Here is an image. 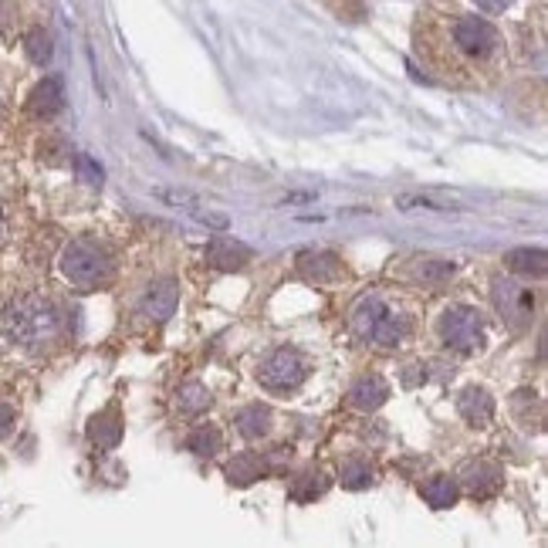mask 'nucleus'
<instances>
[{"mask_svg":"<svg viewBox=\"0 0 548 548\" xmlns=\"http://www.w3.org/2000/svg\"><path fill=\"white\" fill-rule=\"evenodd\" d=\"M413 55L444 85L488 88L508 72V38L488 17L427 7L413 24Z\"/></svg>","mask_w":548,"mask_h":548,"instance_id":"nucleus-1","label":"nucleus"},{"mask_svg":"<svg viewBox=\"0 0 548 548\" xmlns=\"http://www.w3.org/2000/svg\"><path fill=\"white\" fill-rule=\"evenodd\" d=\"M349 329L376 352H403L420 339V308L403 291H373L352 305Z\"/></svg>","mask_w":548,"mask_h":548,"instance_id":"nucleus-2","label":"nucleus"},{"mask_svg":"<svg viewBox=\"0 0 548 548\" xmlns=\"http://www.w3.org/2000/svg\"><path fill=\"white\" fill-rule=\"evenodd\" d=\"M65 335V312L44 291H24L0 315V339L24 356H41Z\"/></svg>","mask_w":548,"mask_h":548,"instance_id":"nucleus-3","label":"nucleus"},{"mask_svg":"<svg viewBox=\"0 0 548 548\" xmlns=\"http://www.w3.org/2000/svg\"><path fill=\"white\" fill-rule=\"evenodd\" d=\"M61 278L78 291H95L109 285L112 274H116V258L102 241L95 237H75L72 244L61 251Z\"/></svg>","mask_w":548,"mask_h":548,"instance_id":"nucleus-4","label":"nucleus"},{"mask_svg":"<svg viewBox=\"0 0 548 548\" xmlns=\"http://www.w3.org/2000/svg\"><path fill=\"white\" fill-rule=\"evenodd\" d=\"M437 339L457 356H477L488 346V322L474 305H447L437 315Z\"/></svg>","mask_w":548,"mask_h":548,"instance_id":"nucleus-5","label":"nucleus"},{"mask_svg":"<svg viewBox=\"0 0 548 548\" xmlns=\"http://www.w3.org/2000/svg\"><path fill=\"white\" fill-rule=\"evenodd\" d=\"M312 376V359L295 346H281L258 362V383L268 393H295Z\"/></svg>","mask_w":548,"mask_h":548,"instance_id":"nucleus-6","label":"nucleus"},{"mask_svg":"<svg viewBox=\"0 0 548 548\" xmlns=\"http://www.w3.org/2000/svg\"><path fill=\"white\" fill-rule=\"evenodd\" d=\"M494 305L511 325H528L535 312V295L518 281H494Z\"/></svg>","mask_w":548,"mask_h":548,"instance_id":"nucleus-7","label":"nucleus"},{"mask_svg":"<svg viewBox=\"0 0 548 548\" xmlns=\"http://www.w3.org/2000/svg\"><path fill=\"white\" fill-rule=\"evenodd\" d=\"M386 400H390V383H386L383 376H376V373L359 376L356 383H352V390H349V406L352 410H359V413H373Z\"/></svg>","mask_w":548,"mask_h":548,"instance_id":"nucleus-8","label":"nucleus"},{"mask_svg":"<svg viewBox=\"0 0 548 548\" xmlns=\"http://www.w3.org/2000/svg\"><path fill=\"white\" fill-rule=\"evenodd\" d=\"M65 109V88H61V78H44V82L34 85L28 112L34 119H55L58 112Z\"/></svg>","mask_w":548,"mask_h":548,"instance_id":"nucleus-9","label":"nucleus"},{"mask_svg":"<svg viewBox=\"0 0 548 548\" xmlns=\"http://www.w3.org/2000/svg\"><path fill=\"white\" fill-rule=\"evenodd\" d=\"M457 413H461L471 427H488L494 420V400L481 386H467V390H461V396H457Z\"/></svg>","mask_w":548,"mask_h":548,"instance_id":"nucleus-10","label":"nucleus"},{"mask_svg":"<svg viewBox=\"0 0 548 548\" xmlns=\"http://www.w3.org/2000/svg\"><path fill=\"white\" fill-rule=\"evenodd\" d=\"M457 481L454 477H447V474H433L427 477V481L420 484V498L427 501L430 508H450V505H457Z\"/></svg>","mask_w":548,"mask_h":548,"instance_id":"nucleus-11","label":"nucleus"},{"mask_svg":"<svg viewBox=\"0 0 548 548\" xmlns=\"http://www.w3.org/2000/svg\"><path fill=\"white\" fill-rule=\"evenodd\" d=\"M88 437H92V444L99 447H116L119 437H122V417H119V406H109V410H102L99 417L92 420V427H88Z\"/></svg>","mask_w":548,"mask_h":548,"instance_id":"nucleus-12","label":"nucleus"},{"mask_svg":"<svg viewBox=\"0 0 548 548\" xmlns=\"http://www.w3.org/2000/svg\"><path fill=\"white\" fill-rule=\"evenodd\" d=\"M464 484H467V491L474 494V498H488V494H494L501 488V467H494V464H471L464 471Z\"/></svg>","mask_w":548,"mask_h":548,"instance_id":"nucleus-13","label":"nucleus"},{"mask_svg":"<svg viewBox=\"0 0 548 548\" xmlns=\"http://www.w3.org/2000/svg\"><path fill=\"white\" fill-rule=\"evenodd\" d=\"M207 261L214 268H224V271H234V268H244L251 261V251L244 244H234V241H214L207 247Z\"/></svg>","mask_w":548,"mask_h":548,"instance_id":"nucleus-14","label":"nucleus"},{"mask_svg":"<svg viewBox=\"0 0 548 548\" xmlns=\"http://www.w3.org/2000/svg\"><path fill=\"white\" fill-rule=\"evenodd\" d=\"M187 447L200 457H217L224 450V430L217 423H200L197 430H190Z\"/></svg>","mask_w":548,"mask_h":548,"instance_id":"nucleus-15","label":"nucleus"},{"mask_svg":"<svg viewBox=\"0 0 548 548\" xmlns=\"http://www.w3.org/2000/svg\"><path fill=\"white\" fill-rule=\"evenodd\" d=\"M302 271L308 281H318V285H325V281H335L339 274H346V268L339 264V258H332V254H302Z\"/></svg>","mask_w":548,"mask_h":548,"instance_id":"nucleus-16","label":"nucleus"},{"mask_svg":"<svg viewBox=\"0 0 548 548\" xmlns=\"http://www.w3.org/2000/svg\"><path fill=\"white\" fill-rule=\"evenodd\" d=\"M237 430H241L247 440H261L264 433L271 430V410H264V406H247V410L237 413Z\"/></svg>","mask_w":548,"mask_h":548,"instance_id":"nucleus-17","label":"nucleus"},{"mask_svg":"<svg viewBox=\"0 0 548 548\" xmlns=\"http://www.w3.org/2000/svg\"><path fill=\"white\" fill-rule=\"evenodd\" d=\"M508 268L525 274V278H545V251H532V247L511 251L508 254Z\"/></svg>","mask_w":548,"mask_h":548,"instance_id":"nucleus-18","label":"nucleus"},{"mask_svg":"<svg viewBox=\"0 0 548 548\" xmlns=\"http://www.w3.org/2000/svg\"><path fill=\"white\" fill-rule=\"evenodd\" d=\"M210 406V393L207 386L200 383H187L180 393H176V410L183 413V417H197V413H203Z\"/></svg>","mask_w":548,"mask_h":548,"instance_id":"nucleus-19","label":"nucleus"},{"mask_svg":"<svg viewBox=\"0 0 548 548\" xmlns=\"http://www.w3.org/2000/svg\"><path fill=\"white\" fill-rule=\"evenodd\" d=\"M339 481H342V488H352V491L369 488V484H373V467H369V461L349 457V461L339 467Z\"/></svg>","mask_w":548,"mask_h":548,"instance_id":"nucleus-20","label":"nucleus"},{"mask_svg":"<svg viewBox=\"0 0 548 548\" xmlns=\"http://www.w3.org/2000/svg\"><path fill=\"white\" fill-rule=\"evenodd\" d=\"M173 308H176V288H173V285L156 288L153 295L146 298V312H149V315H156V318L173 315Z\"/></svg>","mask_w":548,"mask_h":548,"instance_id":"nucleus-21","label":"nucleus"},{"mask_svg":"<svg viewBox=\"0 0 548 548\" xmlns=\"http://www.w3.org/2000/svg\"><path fill=\"white\" fill-rule=\"evenodd\" d=\"M28 58L34 65H48L51 61V38L41 28L28 34Z\"/></svg>","mask_w":548,"mask_h":548,"instance_id":"nucleus-22","label":"nucleus"},{"mask_svg":"<svg viewBox=\"0 0 548 548\" xmlns=\"http://www.w3.org/2000/svg\"><path fill=\"white\" fill-rule=\"evenodd\" d=\"M227 474H231V481L247 484V481H254V477H261V467L254 464V457H237Z\"/></svg>","mask_w":548,"mask_h":548,"instance_id":"nucleus-23","label":"nucleus"},{"mask_svg":"<svg viewBox=\"0 0 548 548\" xmlns=\"http://www.w3.org/2000/svg\"><path fill=\"white\" fill-rule=\"evenodd\" d=\"M471 4L484 14H508L511 7H518V0H471Z\"/></svg>","mask_w":548,"mask_h":548,"instance_id":"nucleus-24","label":"nucleus"},{"mask_svg":"<svg viewBox=\"0 0 548 548\" xmlns=\"http://www.w3.org/2000/svg\"><path fill=\"white\" fill-rule=\"evenodd\" d=\"M78 170L88 176V183H102V170L88 156H78Z\"/></svg>","mask_w":548,"mask_h":548,"instance_id":"nucleus-25","label":"nucleus"},{"mask_svg":"<svg viewBox=\"0 0 548 548\" xmlns=\"http://www.w3.org/2000/svg\"><path fill=\"white\" fill-rule=\"evenodd\" d=\"M14 410H11V406H7V403H0V437H7V433H11L14 430Z\"/></svg>","mask_w":548,"mask_h":548,"instance_id":"nucleus-26","label":"nucleus"},{"mask_svg":"<svg viewBox=\"0 0 548 548\" xmlns=\"http://www.w3.org/2000/svg\"><path fill=\"white\" fill-rule=\"evenodd\" d=\"M0 237H4V207H0Z\"/></svg>","mask_w":548,"mask_h":548,"instance_id":"nucleus-27","label":"nucleus"}]
</instances>
